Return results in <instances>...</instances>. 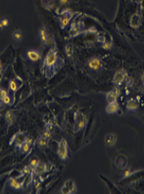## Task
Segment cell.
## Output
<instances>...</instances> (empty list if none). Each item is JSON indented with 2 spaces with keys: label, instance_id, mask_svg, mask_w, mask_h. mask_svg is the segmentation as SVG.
Segmentation results:
<instances>
[{
  "label": "cell",
  "instance_id": "obj_1",
  "mask_svg": "<svg viewBox=\"0 0 144 194\" xmlns=\"http://www.w3.org/2000/svg\"><path fill=\"white\" fill-rule=\"evenodd\" d=\"M87 125V116L81 111H76L74 114L73 131L75 133L83 130Z\"/></svg>",
  "mask_w": 144,
  "mask_h": 194
},
{
  "label": "cell",
  "instance_id": "obj_2",
  "mask_svg": "<svg viewBox=\"0 0 144 194\" xmlns=\"http://www.w3.org/2000/svg\"><path fill=\"white\" fill-rule=\"evenodd\" d=\"M68 143L66 140L61 139L57 144V155L61 160H66L68 158Z\"/></svg>",
  "mask_w": 144,
  "mask_h": 194
},
{
  "label": "cell",
  "instance_id": "obj_3",
  "mask_svg": "<svg viewBox=\"0 0 144 194\" xmlns=\"http://www.w3.org/2000/svg\"><path fill=\"white\" fill-rule=\"evenodd\" d=\"M57 58H58V56H57V49L52 48L47 54L44 61H43V64L45 65V66H47L48 67L53 66L56 64V62L57 61Z\"/></svg>",
  "mask_w": 144,
  "mask_h": 194
},
{
  "label": "cell",
  "instance_id": "obj_4",
  "mask_svg": "<svg viewBox=\"0 0 144 194\" xmlns=\"http://www.w3.org/2000/svg\"><path fill=\"white\" fill-rule=\"evenodd\" d=\"M26 139V137L25 133L21 131H18L11 136V139L9 141V145L11 146L12 144H15L16 147L20 148V147L21 146V144L25 142Z\"/></svg>",
  "mask_w": 144,
  "mask_h": 194
},
{
  "label": "cell",
  "instance_id": "obj_5",
  "mask_svg": "<svg viewBox=\"0 0 144 194\" xmlns=\"http://www.w3.org/2000/svg\"><path fill=\"white\" fill-rule=\"evenodd\" d=\"M88 67L92 69V70L100 71V70L103 69V62L100 58L94 57L90 58V59L88 61Z\"/></svg>",
  "mask_w": 144,
  "mask_h": 194
},
{
  "label": "cell",
  "instance_id": "obj_6",
  "mask_svg": "<svg viewBox=\"0 0 144 194\" xmlns=\"http://www.w3.org/2000/svg\"><path fill=\"white\" fill-rule=\"evenodd\" d=\"M120 94V88H118L117 87L114 88L113 90L108 92L106 93V100L108 103H113V102H116V98Z\"/></svg>",
  "mask_w": 144,
  "mask_h": 194
},
{
  "label": "cell",
  "instance_id": "obj_7",
  "mask_svg": "<svg viewBox=\"0 0 144 194\" xmlns=\"http://www.w3.org/2000/svg\"><path fill=\"white\" fill-rule=\"evenodd\" d=\"M125 76H126V72L124 70H120L115 74V76L113 77V82L116 85H120L125 81Z\"/></svg>",
  "mask_w": 144,
  "mask_h": 194
},
{
  "label": "cell",
  "instance_id": "obj_8",
  "mask_svg": "<svg viewBox=\"0 0 144 194\" xmlns=\"http://www.w3.org/2000/svg\"><path fill=\"white\" fill-rule=\"evenodd\" d=\"M38 38L43 45H47L48 40V31L46 30L45 27H41L38 31Z\"/></svg>",
  "mask_w": 144,
  "mask_h": 194
},
{
  "label": "cell",
  "instance_id": "obj_9",
  "mask_svg": "<svg viewBox=\"0 0 144 194\" xmlns=\"http://www.w3.org/2000/svg\"><path fill=\"white\" fill-rule=\"evenodd\" d=\"M116 141H117V136L115 133H109L105 137L104 143H105L106 147L110 148V147H113L114 145L115 144Z\"/></svg>",
  "mask_w": 144,
  "mask_h": 194
},
{
  "label": "cell",
  "instance_id": "obj_10",
  "mask_svg": "<svg viewBox=\"0 0 144 194\" xmlns=\"http://www.w3.org/2000/svg\"><path fill=\"white\" fill-rule=\"evenodd\" d=\"M31 146H32V139L31 138H26V139L20 147V150H21L22 154H26V153H28L30 152Z\"/></svg>",
  "mask_w": 144,
  "mask_h": 194
},
{
  "label": "cell",
  "instance_id": "obj_11",
  "mask_svg": "<svg viewBox=\"0 0 144 194\" xmlns=\"http://www.w3.org/2000/svg\"><path fill=\"white\" fill-rule=\"evenodd\" d=\"M53 123L51 121H48V123H46L43 135L47 139L50 140L51 138H52V136H53Z\"/></svg>",
  "mask_w": 144,
  "mask_h": 194
},
{
  "label": "cell",
  "instance_id": "obj_12",
  "mask_svg": "<svg viewBox=\"0 0 144 194\" xmlns=\"http://www.w3.org/2000/svg\"><path fill=\"white\" fill-rule=\"evenodd\" d=\"M5 119H6V121L8 123V126H11L15 124L16 121V116L15 113L13 111H8L5 114Z\"/></svg>",
  "mask_w": 144,
  "mask_h": 194
},
{
  "label": "cell",
  "instance_id": "obj_13",
  "mask_svg": "<svg viewBox=\"0 0 144 194\" xmlns=\"http://www.w3.org/2000/svg\"><path fill=\"white\" fill-rule=\"evenodd\" d=\"M27 57L31 61H37L40 59L41 56L37 50L30 49L27 52Z\"/></svg>",
  "mask_w": 144,
  "mask_h": 194
},
{
  "label": "cell",
  "instance_id": "obj_14",
  "mask_svg": "<svg viewBox=\"0 0 144 194\" xmlns=\"http://www.w3.org/2000/svg\"><path fill=\"white\" fill-rule=\"evenodd\" d=\"M120 108V106L118 104L117 102H113V103H108V105L106 106V111L108 114H115V112H117L118 110Z\"/></svg>",
  "mask_w": 144,
  "mask_h": 194
},
{
  "label": "cell",
  "instance_id": "obj_15",
  "mask_svg": "<svg viewBox=\"0 0 144 194\" xmlns=\"http://www.w3.org/2000/svg\"><path fill=\"white\" fill-rule=\"evenodd\" d=\"M9 184L13 189H16V190H20L23 187V182H20L19 180L16 178L9 179Z\"/></svg>",
  "mask_w": 144,
  "mask_h": 194
},
{
  "label": "cell",
  "instance_id": "obj_16",
  "mask_svg": "<svg viewBox=\"0 0 144 194\" xmlns=\"http://www.w3.org/2000/svg\"><path fill=\"white\" fill-rule=\"evenodd\" d=\"M141 21L140 16L138 14H133L130 18V25L133 28H138L141 25Z\"/></svg>",
  "mask_w": 144,
  "mask_h": 194
},
{
  "label": "cell",
  "instance_id": "obj_17",
  "mask_svg": "<svg viewBox=\"0 0 144 194\" xmlns=\"http://www.w3.org/2000/svg\"><path fill=\"white\" fill-rule=\"evenodd\" d=\"M33 170H34V173L36 175H42V174L45 173L48 170H47V165L44 163H41V162H38Z\"/></svg>",
  "mask_w": 144,
  "mask_h": 194
},
{
  "label": "cell",
  "instance_id": "obj_18",
  "mask_svg": "<svg viewBox=\"0 0 144 194\" xmlns=\"http://www.w3.org/2000/svg\"><path fill=\"white\" fill-rule=\"evenodd\" d=\"M64 183L69 188L70 194L75 193L76 191H77V187H76V183H75V181H74L73 179H68V180H66Z\"/></svg>",
  "mask_w": 144,
  "mask_h": 194
},
{
  "label": "cell",
  "instance_id": "obj_19",
  "mask_svg": "<svg viewBox=\"0 0 144 194\" xmlns=\"http://www.w3.org/2000/svg\"><path fill=\"white\" fill-rule=\"evenodd\" d=\"M138 107V101L135 99H129V101L127 102L126 104V107L129 111H134L136 110L137 108Z\"/></svg>",
  "mask_w": 144,
  "mask_h": 194
},
{
  "label": "cell",
  "instance_id": "obj_20",
  "mask_svg": "<svg viewBox=\"0 0 144 194\" xmlns=\"http://www.w3.org/2000/svg\"><path fill=\"white\" fill-rule=\"evenodd\" d=\"M48 139H47L43 134H42L40 137L38 138V142H37V143H38V146L39 148H46L48 145Z\"/></svg>",
  "mask_w": 144,
  "mask_h": 194
},
{
  "label": "cell",
  "instance_id": "obj_21",
  "mask_svg": "<svg viewBox=\"0 0 144 194\" xmlns=\"http://www.w3.org/2000/svg\"><path fill=\"white\" fill-rule=\"evenodd\" d=\"M12 39L15 40V41H21L22 39V32L19 30H16L12 32V35H11Z\"/></svg>",
  "mask_w": 144,
  "mask_h": 194
},
{
  "label": "cell",
  "instance_id": "obj_22",
  "mask_svg": "<svg viewBox=\"0 0 144 194\" xmlns=\"http://www.w3.org/2000/svg\"><path fill=\"white\" fill-rule=\"evenodd\" d=\"M19 84L16 83V81L15 80H11L10 82H9V88L11 89L12 92H16L18 88H19Z\"/></svg>",
  "mask_w": 144,
  "mask_h": 194
},
{
  "label": "cell",
  "instance_id": "obj_23",
  "mask_svg": "<svg viewBox=\"0 0 144 194\" xmlns=\"http://www.w3.org/2000/svg\"><path fill=\"white\" fill-rule=\"evenodd\" d=\"M65 52L67 55V57H71L73 55V53H74V48L71 44H67V45L65 47Z\"/></svg>",
  "mask_w": 144,
  "mask_h": 194
},
{
  "label": "cell",
  "instance_id": "obj_24",
  "mask_svg": "<svg viewBox=\"0 0 144 194\" xmlns=\"http://www.w3.org/2000/svg\"><path fill=\"white\" fill-rule=\"evenodd\" d=\"M69 21H70V17H68V16H64L63 18H61V21H60V24H61V26H62V28L64 26H66L67 24L69 23Z\"/></svg>",
  "mask_w": 144,
  "mask_h": 194
},
{
  "label": "cell",
  "instance_id": "obj_25",
  "mask_svg": "<svg viewBox=\"0 0 144 194\" xmlns=\"http://www.w3.org/2000/svg\"><path fill=\"white\" fill-rule=\"evenodd\" d=\"M8 95H9L8 90H6L5 88H0V100H3Z\"/></svg>",
  "mask_w": 144,
  "mask_h": 194
},
{
  "label": "cell",
  "instance_id": "obj_26",
  "mask_svg": "<svg viewBox=\"0 0 144 194\" xmlns=\"http://www.w3.org/2000/svg\"><path fill=\"white\" fill-rule=\"evenodd\" d=\"M0 21H1V23H2L3 26H4V29H6V28H8V27L9 26V20H8V18L4 17V18H2Z\"/></svg>",
  "mask_w": 144,
  "mask_h": 194
},
{
  "label": "cell",
  "instance_id": "obj_27",
  "mask_svg": "<svg viewBox=\"0 0 144 194\" xmlns=\"http://www.w3.org/2000/svg\"><path fill=\"white\" fill-rule=\"evenodd\" d=\"M60 191H61V193L62 194H70V190H69V188L65 183L63 184V186L61 188V190Z\"/></svg>",
  "mask_w": 144,
  "mask_h": 194
},
{
  "label": "cell",
  "instance_id": "obj_28",
  "mask_svg": "<svg viewBox=\"0 0 144 194\" xmlns=\"http://www.w3.org/2000/svg\"><path fill=\"white\" fill-rule=\"evenodd\" d=\"M31 173V169H30V166H26V167L23 168V170H21V174L23 175H28Z\"/></svg>",
  "mask_w": 144,
  "mask_h": 194
},
{
  "label": "cell",
  "instance_id": "obj_29",
  "mask_svg": "<svg viewBox=\"0 0 144 194\" xmlns=\"http://www.w3.org/2000/svg\"><path fill=\"white\" fill-rule=\"evenodd\" d=\"M1 101H2V103H4V104L8 105V104H10V103H11V98H10V96L8 95L7 97H5L3 100H1Z\"/></svg>",
  "mask_w": 144,
  "mask_h": 194
},
{
  "label": "cell",
  "instance_id": "obj_30",
  "mask_svg": "<svg viewBox=\"0 0 144 194\" xmlns=\"http://www.w3.org/2000/svg\"><path fill=\"white\" fill-rule=\"evenodd\" d=\"M103 48L105 49H110L111 48V43L107 42V41H104L103 44Z\"/></svg>",
  "mask_w": 144,
  "mask_h": 194
},
{
  "label": "cell",
  "instance_id": "obj_31",
  "mask_svg": "<svg viewBox=\"0 0 144 194\" xmlns=\"http://www.w3.org/2000/svg\"><path fill=\"white\" fill-rule=\"evenodd\" d=\"M39 161H38L37 159H33V160H31V163H30V166L31 167H33V169H34L35 166H36V165L38 163Z\"/></svg>",
  "mask_w": 144,
  "mask_h": 194
},
{
  "label": "cell",
  "instance_id": "obj_32",
  "mask_svg": "<svg viewBox=\"0 0 144 194\" xmlns=\"http://www.w3.org/2000/svg\"><path fill=\"white\" fill-rule=\"evenodd\" d=\"M131 174H132V172H131V170H125V172H124V174H123V176L124 177H129V176H130L131 175Z\"/></svg>",
  "mask_w": 144,
  "mask_h": 194
},
{
  "label": "cell",
  "instance_id": "obj_33",
  "mask_svg": "<svg viewBox=\"0 0 144 194\" xmlns=\"http://www.w3.org/2000/svg\"><path fill=\"white\" fill-rule=\"evenodd\" d=\"M3 64H2V62H1V61H0V74L3 72Z\"/></svg>",
  "mask_w": 144,
  "mask_h": 194
},
{
  "label": "cell",
  "instance_id": "obj_34",
  "mask_svg": "<svg viewBox=\"0 0 144 194\" xmlns=\"http://www.w3.org/2000/svg\"><path fill=\"white\" fill-rule=\"evenodd\" d=\"M60 1H61V4H66V3H67V1H68V0H60Z\"/></svg>",
  "mask_w": 144,
  "mask_h": 194
},
{
  "label": "cell",
  "instance_id": "obj_35",
  "mask_svg": "<svg viewBox=\"0 0 144 194\" xmlns=\"http://www.w3.org/2000/svg\"><path fill=\"white\" fill-rule=\"evenodd\" d=\"M1 30H4V29L3 25H2V23H1V21H0V31H1Z\"/></svg>",
  "mask_w": 144,
  "mask_h": 194
},
{
  "label": "cell",
  "instance_id": "obj_36",
  "mask_svg": "<svg viewBox=\"0 0 144 194\" xmlns=\"http://www.w3.org/2000/svg\"><path fill=\"white\" fill-rule=\"evenodd\" d=\"M143 83H144V74L143 76Z\"/></svg>",
  "mask_w": 144,
  "mask_h": 194
}]
</instances>
